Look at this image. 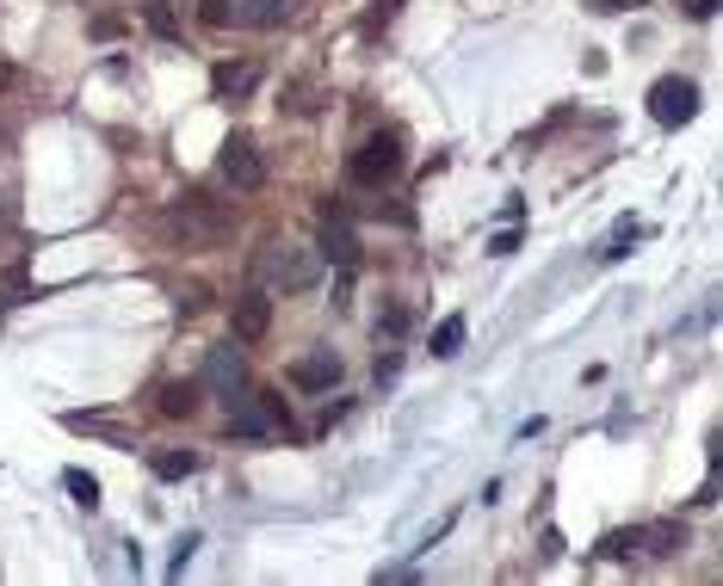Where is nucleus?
Here are the masks:
<instances>
[{
	"instance_id": "nucleus-1",
	"label": "nucleus",
	"mask_w": 723,
	"mask_h": 586,
	"mask_svg": "<svg viewBox=\"0 0 723 586\" xmlns=\"http://www.w3.org/2000/svg\"><path fill=\"white\" fill-rule=\"evenodd\" d=\"M649 118H656L661 130H680V123H692V118H699V80L661 75L656 87H649Z\"/></svg>"
},
{
	"instance_id": "nucleus-2",
	"label": "nucleus",
	"mask_w": 723,
	"mask_h": 586,
	"mask_svg": "<svg viewBox=\"0 0 723 586\" xmlns=\"http://www.w3.org/2000/svg\"><path fill=\"white\" fill-rule=\"evenodd\" d=\"M396 173H402V137H396V130H378V137L346 161V180L353 185H384V180H396Z\"/></svg>"
},
{
	"instance_id": "nucleus-3",
	"label": "nucleus",
	"mask_w": 723,
	"mask_h": 586,
	"mask_svg": "<svg viewBox=\"0 0 723 586\" xmlns=\"http://www.w3.org/2000/svg\"><path fill=\"white\" fill-rule=\"evenodd\" d=\"M198 389H211V395H248V352H241L236 339L229 346H211L205 370H198Z\"/></svg>"
},
{
	"instance_id": "nucleus-4",
	"label": "nucleus",
	"mask_w": 723,
	"mask_h": 586,
	"mask_svg": "<svg viewBox=\"0 0 723 586\" xmlns=\"http://www.w3.org/2000/svg\"><path fill=\"white\" fill-rule=\"evenodd\" d=\"M180 241H229V216H217L205 198H186L180 210H173V223H168Z\"/></svg>"
},
{
	"instance_id": "nucleus-5",
	"label": "nucleus",
	"mask_w": 723,
	"mask_h": 586,
	"mask_svg": "<svg viewBox=\"0 0 723 586\" xmlns=\"http://www.w3.org/2000/svg\"><path fill=\"white\" fill-rule=\"evenodd\" d=\"M223 180L236 185V192H260V185H267V161H260V149H253L248 137L223 142Z\"/></svg>"
},
{
	"instance_id": "nucleus-6",
	"label": "nucleus",
	"mask_w": 723,
	"mask_h": 586,
	"mask_svg": "<svg viewBox=\"0 0 723 586\" xmlns=\"http://www.w3.org/2000/svg\"><path fill=\"white\" fill-rule=\"evenodd\" d=\"M322 260H334V265H359V235L346 229L341 204H322Z\"/></svg>"
},
{
	"instance_id": "nucleus-7",
	"label": "nucleus",
	"mask_w": 723,
	"mask_h": 586,
	"mask_svg": "<svg viewBox=\"0 0 723 586\" xmlns=\"http://www.w3.org/2000/svg\"><path fill=\"white\" fill-rule=\"evenodd\" d=\"M267 272L279 278L284 291H310L315 278H322V253H291V247H279V253H267Z\"/></svg>"
},
{
	"instance_id": "nucleus-8",
	"label": "nucleus",
	"mask_w": 723,
	"mask_h": 586,
	"mask_svg": "<svg viewBox=\"0 0 723 586\" xmlns=\"http://www.w3.org/2000/svg\"><path fill=\"white\" fill-rule=\"evenodd\" d=\"M341 377H346V365H341L334 352H310V358H298V365H291V383H298L303 395H328Z\"/></svg>"
},
{
	"instance_id": "nucleus-9",
	"label": "nucleus",
	"mask_w": 723,
	"mask_h": 586,
	"mask_svg": "<svg viewBox=\"0 0 723 586\" xmlns=\"http://www.w3.org/2000/svg\"><path fill=\"white\" fill-rule=\"evenodd\" d=\"M211 87H217V99H241V93L260 87V62H217Z\"/></svg>"
},
{
	"instance_id": "nucleus-10",
	"label": "nucleus",
	"mask_w": 723,
	"mask_h": 586,
	"mask_svg": "<svg viewBox=\"0 0 723 586\" xmlns=\"http://www.w3.org/2000/svg\"><path fill=\"white\" fill-rule=\"evenodd\" d=\"M267 322H272V308H267V296H260V291H248L236 303V315H229L236 339H260V334H267Z\"/></svg>"
},
{
	"instance_id": "nucleus-11",
	"label": "nucleus",
	"mask_w": 723,
	"mask_h": 586,
	"mask_svg": "<svg viewBox=\"0 0 723 586\" xmlns=\"http://www.w3.org/2000/svg\"><path fill=\"white\" fill-rule=\"evenodd\" d=\"M291 13H298V0H248V13L241 19H248L253 31H272V25H284Z\"/></svg>"
},
{
	"instance_id": "nucleus-12",
	"label": "nucleus",
	"mask_w": 723,
	"mask_h": 586,
	"mask_svg": "<svg viewBox=\"0 0 723 586\" xmlns=\"http://www.w3.org/2000/svg\"><path fill=\"white\" fill-rule=\"evenodd\" d=\"M637 550H644V531H606V538L594 543L600 562H630Z\"/></svg>"
},
{
	"instance_id": "nucleus-13",
	"label": "nucleus",
	"mask_w": 723,
	"mask_h": 586,
	"mask_svg": "<svg viewBox=\"0 0 723 586\" xmlns=\"http://www.w3.org/2000/svg\"><path fill=\"white\" fill-rule=\"evenodd\" d=\"M198 395H205L198 383H168V389H161V414H168V420H186L192 408H198Z\"/></svg>"
},
{
	"instance_id": "nucleus-14",
	"label": "nucleus",
	"mask_w": 723,
	"mask_h": 586,
	"mask_svg": "<svg viewBox=\"0 0 723 586\" xmlns=\"http://www.w3.org/2000/svg\"><path fill=\"white\" fill-rule=\"evenodd\" d=\"M149 469H155L161 481H186L192 469H198V451H161V457L149 463Z\"/></svg>"
},
{
	"instance_id": "nucleus-15",
	"label": "nucleus",
	"mask_w": 723,
	"mask_h": 586,
	"mask_svg": "<svg viewBox=\"0 0 723 586\" xmlns=\"http://www.w3.org/2000/svg\"><path fill=\"white\" fill-rule=\"evenodd\" d=\"M457 352H464V315H445L433 327V358H457Z\"/></svg>"
},
{
	"instance_id": "nucleus-16",
	"label": "nucleus",
	"mask_w": 723,
	"mask_h": 586,
	"mask_svg": "<svg viewBox=\"0 0 723 586\" xmlns=\"http://www.w3.org/2000/svg\"><path fill=\"white\" fill-rule=\"evenodd\" d=\"M63 488L75 493L80 507H99V481L87 476V469H63Z\"/></svg>"
},
{
	"instance_id": "nucleus-17",
	"label": "nucleus",
	"mask_w": 723,
	"mask_h": 586,
	"mask_svg": "<svg viewBox=\"0 0 723 586\" xmlns=\"http://www.w3.org/2000/svg\"><path fill=\"white\" fill-rule=\"evenodd\" d=\"M644 543H649L656 555H675V550H680V524H656V531H644Z\"/></svg>"
},
{
	"instance_id": "nucleus-18",
	"label": "nucleus",
	"mask_w": 723,
	"mask_h": 586,
	"mask_svg": "<svg viewBox=\"0 0 723 586\" xmlns=\"http://www.w3.org/2000/svg\"><path fill=\"white\" fill-rule=\"evenodd\" d=\"M198 19H205V25H229V0H198Z\"/></svg>"
},
{
	"instance_id": "nucleus-19",
	"label": "nucleus",
	"mask_w": 723,
	"mask_h": 586,
	"mask_svg": "<svg viewBox=\"0 0 723 586\" xmlns=\"http://www.w3.org/2000/svg\"><path fill=\"white\" fill-rule=\"evenodd\" d=\"M192 550H198V538H192V531H186V538L173 543V562H168V574H186V562H192Z\"/></svg>"
},
{
	"instance_id": "nucleus-20",
	"label": "nucleus",
	"mask_w": 723,
	"mask_h": 586,
	"mask_svg": "<svg viewBox=\"0 0 723 586\" xmlns=\"http://www.w3.org/2000/svg\"><path fill=\"white\" fill-rule=\"evenodd\" d=\"M149 25H155L161 37H180V31H173V13H168V0H155V7H149Z\"/></svg>"
},
{
	"instance_id": "nucleus-21",
	"label": "nucleus",
	"mask_w": 723,
	"mask_h": 586,
	"mask_svg": "<svg viewBox=\"0 0 723 586\" xmlns=\"http://www.w3.org/2000/svg\"><path fill=\"white\" fill-rule=\"evenodd\" d=\"M514 247H519V223H514V229H501V235H495V247H488V253H514Z\"/></svg>"
},
{
	"instance_id": "nucleus-22",
	"label": "nucleus",
	"mask_w": 723,
	"mask_h": 586,
	"mask_svg": "<svg viewBox=\"0 0 723 586\" xmlns=\"http://www.w3.org/2000/svg\"><path fill=\"white\" fill-rule=\"evenodd\" d=\"M630 7H649V0H600V13H630Z\"/></svg>"
},
{
	"instance_id": "nucleus-23",
	"label": "nucleus",
	"mask_w": 723,
	"mask_h": 586,
	"mask_svg": "<svg viewBox=\"0 0 723 586\" xmlns=\"http://www.w3.org/2000/svg\"><path fill=\"white\" fill-rule=\"evenodd\" d=\"M687 13L692 19H711V13H717V0H687Z\"/></svg>"
},
{
	"instance_id": "nucleus-24",
	"label": "nucleus",
	"mask_w": 723,
	"mask_h": 586,
	"mask_svg": "<svg viewBox=\"0 0 723 586\" xmlns=\"http://www.w3.org/2000/svg\"><path fill=\"white\" fill-rule=\"evenodd\" d=\"M7 80H13V68H0V87H7Z\"/></svg>"
}]
</instances>
